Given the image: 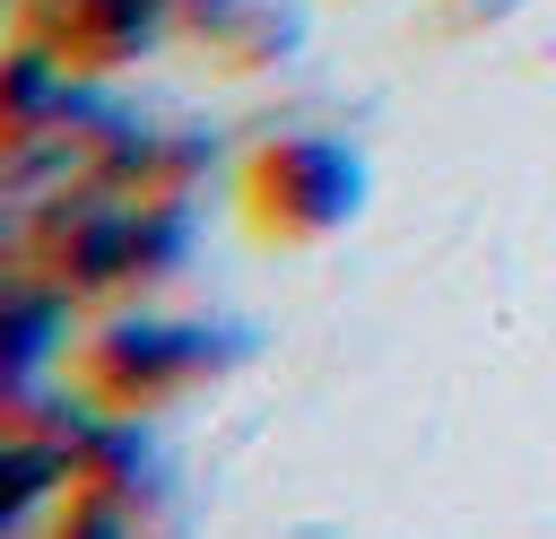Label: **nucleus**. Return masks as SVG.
<instances>
[{
	"label": "nucleus",
	"mask_w": 556,
	"mask_h": 539,
	"mask_svg": "<svg viewBox=\"0 0 556 539\" xmlns=\"http://www.w3.org/2000/svg\"><path fill=\"white\" fill-rule=\"evenodd\" d=\"M217 365V339L208 330H174V322H113L96 330L87 348V383L113 400V409H139V400H165L182 391L191 374Z\"/></svg>",
	"instance_id": "obj_1"
},
{
	"label": "nucleus",
	"mask_w": 556,
	"mask_h": 539,
	"mask_svg": "<svg viewBox=\"0 0 556 539\" xmlns=\"http://www.w3.org/2000/svg\"><path fill=\"white\" fill-rule=\"evenodd\" d=\"M252 191H261V209L287 217V226H330V217L348 209L356 174H348L339 148H321V139H287V148H269V156L252 165Z\"/></svg>",
	"instance_id": "obj_2"
}]
</instances>
